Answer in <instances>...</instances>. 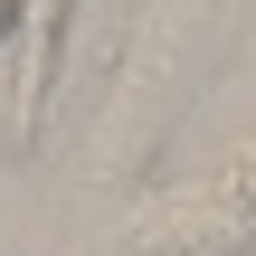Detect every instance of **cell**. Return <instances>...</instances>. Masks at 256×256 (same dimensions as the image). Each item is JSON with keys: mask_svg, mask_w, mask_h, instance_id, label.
I'll list each match as a JSON object with an SVG mask.
<instances>
[{"mask_svg": "<svg viewBox=\"0 0 256 256\" xmlns=\"http://www.w3.org/2000/svg\"><path fill=\"white\" fill-rule=\"evenodd\" d=\"M66 10H76V0H28V95H19V133H38V114H48L57 48H66Z\"/></svg>", "mask_w": 256, "mask_h": 256, "instance_id": "2", "label": "cell"}, {"mask_svg": "<svg viewBox=\"0 0 256 256\" xmlns=\"http://www.w3.org/2000/svg\"><path fill=\"white\" fill-rule=\"evenodd\" d=\"M19 19H28V0H0V38H10V28H19Z\"/></svg>", "mask_w": 256, "mask_h": 256, "instance_id": "3", "label": "cell"}, {"mask_svg": "<svg viewBox=\"0 0 256 256\" xmlns=\"http://www.w3.org/2000/svg\"><path fill=\"white\" fill-rule=\"evenodd\" d=\"M256 247V133L228 142L209 171L171 180L162 200H142L133 256H247Z\"/></svg>", "mask_w": 256, "mask_h": 256, "instance_id": "1", "label": "cell"}]
</instances>
